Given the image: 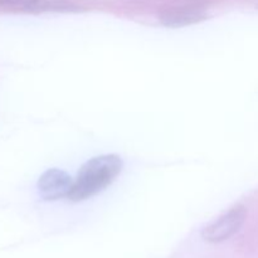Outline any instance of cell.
Wrapping results in <instances>:
<instances>
[{
    "label": "cell",
    "mask_w": 258,
    "mask_h": 258,
    "mask_svg": "<svg viewBox=\"0 0 258 258\" xmlns=\"http://www.w3.org/2000/svg\"><path fill=\"white\" fill-rule=\"evenodd\" d=\"M122 160L115 154L90 159L78 171L73 180L68 198L72 202L85 201L96 196L113 183L122 170Z\"/></svg>",
    "instance_id": "1"
},
{
    "label": "cell",
    "mask_w": 258,
    "mask_h": 258,
    "mask_svg": "<svg viewBox=\"0 0 258 258\" xmlns=\"http://www.w3.org/2000/svg\"><path fill=\"white\" fill-rule=\"evenodd\" d=\"M246 218L247 208L242 204H237L204 227L202 238L208 243H221L227 241L243 227Z\"/></svg>",
    "instance_id": "2"
},
{
    "label": "cell",
    "mask_w": 258,
    "mask_h": 258,
    "mask_svg": "<svg viewBox=\"0 0 258 258\" xmlns=\"http://www.w3.org/2000/svg\"><path fill=\"white\" fill-rule=\"evenodd\" d=\"M73 180L66 171L49 169L40 175L38 180V191L45 201H57L70 196Z\"/></svg>",
    "instance_id": "3"
},
{
    "label": "cell",
    "mask_w": 258,
    "mask_h": 258,
    "mask_svg": "<svg viewBox=\"0 0 258 258\" xmlns=\"http://www.w3.org/2000/svg\"><path fill=\"white\" fill-rule=\"evenodd\" d=\"M208 14L201 7H176L164 12L160 17L161 24L170 28H180L185 25L196 24L207 19Z\"/></svg>",
    "instance_id": "4"
},
{
    "label": "cell",
    "mask_w": 258,
    "mask_h": 258,
    "mask_svg": "<svg viewBox=\"0 0 258 258\" xmlns=\"http://www.w3.org/2000/svg\"><path fill=\"white\" fill-rule=\"evenodd\" d=\"M0 7L5 9L27 13H42L49 10H71V5L54 0H0Z\"/></svg>",
    "instance_id": "5"
}]
</instances>
